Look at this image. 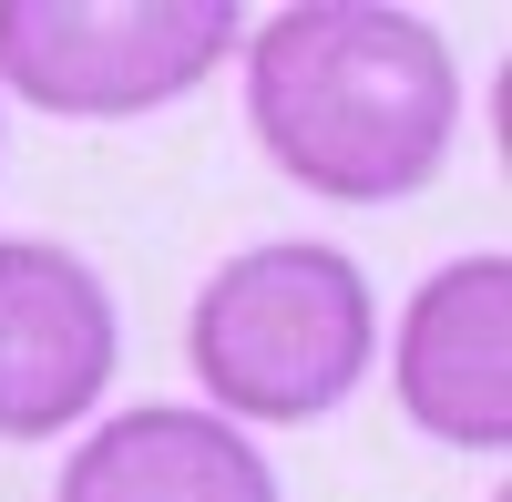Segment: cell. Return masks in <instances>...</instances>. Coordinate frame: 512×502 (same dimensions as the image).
Wrapping results in <instances>:
<instances>
[{
	"label": "cell",
	"mask_w": 512,
	"mask_h": 502,
	"mask_svg": "<svg viewBox=\"0 0 512 502\" xmlns=\"http://www.w3.org/2000/svg\"><path fill=\"white\" fill-rule=\"evenodd\" d=\"M246 123L287 185L328 205H400L451 164L461 62L390 0H287L246 31Z\"/></svg>",
	"instance_id": "1"
},
{
	"label": "cell",
	"mask_w": 512,
	"mask_h": 502,
	"mask_svg": "<svg viewBox=\"0 0 512 502\" xmlns=\"http://www.w3.org/2000/svg\"><path fill=\"white\" fill-rule=\"evenodd\" d=\"M185 359H195L205 400H216V421L297 431V421H328V410L369 380L379 298H369L359 257L308 246V236H267V246L226 257L195 287Z\"/></svg>",
	"instance_id": "2"
},
{
	"label": "cell",
	"mask_w": 512,
	"mask_h": 502,
	"mask_svg": "<svg viewBox=\"0 0 512 502\" xmlns=\"http://www.w3.org/2000/svg\"><path fill=\"white\" fill-rule=\"evenodd\" d=\"M236 41V0H0V93L62 123H123L185 103Z\"/></svg>",
	"instance_id": "3"
},
{
	"label": "cell",
	"mask_w": 512,
	"mask_h": 502,
	"mask_svg": "<svg viewBox=\"0 0 512 502\" xmlns=\"http://www.w3.org/2000/svg\"><path fill=\"white\" fill-rule=\"evenodd\" d=\"M113 359V287L52 236H0V441H62L72 421H93Z\"/></svg>",
	"instance_id": "4"
},
{
	"label": "cell",
	"mask_w": 512,
	"mask_h": 502,
	"mask_svg": "<svg viewBox=\"0 0 512 502\" xmlns=\"http://www.w3.org/2000/svg\"><path fill=\"white\" fill-rule=\"evenodd\" d=\"M390 390L451 451L512 441V257H451L410 287L390 328Z\"/></svg>",
	"instance_id": "5"
},
{
	"label": "cell",
	"mask_w": 512,
	"mask_h": 502,
	"mask_svg": "<svg viewBox=\"0 0 512 502\" xmlns=\"http://www.w3.org/2000/svg\"><path fill=\"white\" fill-rule=\"evenodd\" d=\"M52 502H287V492L236 421L144 400V410H113L93 441H72Z\"/></svg>",
	"instance_id": "6"
}]
</instances>
